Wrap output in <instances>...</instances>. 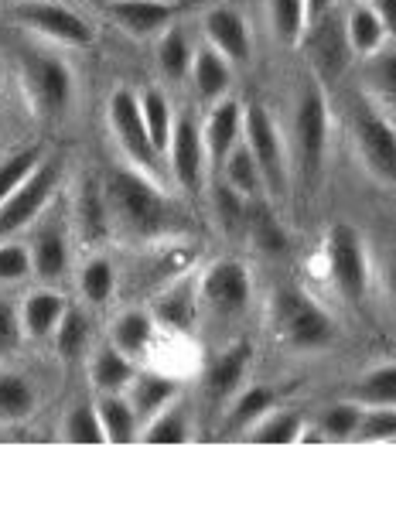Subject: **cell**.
I'll use <instances>...</instances> for the list:
<instances>
[{"mask_svg":"<svg viewBox=\"0 0 396 512\" xmlns=\"http://www.w3.org/2000/svg\"><path fill=\"white\" fill-rule=\"evenodd\" d=\"M110 219L130 239H158L181 226V212L158 181L137 168H117L103 181Z\"/></svg>","mask_w":396,"mask_h":512,"instance_id":"6da1fadb","label":"cell"},{"mask_svg":"<svg viewBox=\"0 0 396 512\" xmlns=\"http://www.w3.org/2000/svg\"><path fill=\"white\" fill-rule=\"evenodd\" d=\"M18 82L38 120L55 123L72 110L76 79L69 62L59 55H48L41 48H18Z\"/></svg>","mask_w":396,"mask_h":512,"instance_id":"7a4b0ae2","label":"cell"},{"mask_svg":"<svg viewBox=\"0 0 396 512\" xmlns=\"http://www.w3.org/2000/svg\"><path fill=\"white\" fill-rule=\"evenodd\" d=\"M270 328L294 352H318L335 342V321L301 287H277L270 297Z\"/></svg>","mask_w":396,"mask_h":512,"instance_id":"3957f363","label":"cell"},{"mask_svg":"<svg viewBox=\"0 0 396 512\" xmlns=\"http://www.w3.org/2000/svg\"><path fill=\"white\" fill-rule=\"evenodd\" d=\"M291 147H294V168L301 171V178L308 185H315L321 175L328 151V99L325 89L315 79L304 82L294 103V120H291Z\"/></svg>","mask_w":396,"mask_h":512,"instance_id":"277c9868","label":"cell"},{"mask_svg":"<svg viewBox=\"0 0 396 512\" xmlns=\"http://www.w3.org/2000/svg\"><path fill=\"white\" fill-rule=\"evenodd\" d=\"M243 144L253 151V158L260 164L263 188H267L270 202H284L287 188H291V151L287 140L277 130L274 117L267 113V106L253 103L243 106Z\"/></svg>","mask_w":396,"mask_h":512,"instance_id":"5b68a950","label":"cell"},{"mask_svg":"<svg viewBox=\"0 0 396 512\" xmlns=\"http://www.w3.org/2000/svg\"><path fill=\"white\" fill-rule=\"evenodd\" d=\"M325 267L332 274L338 294L349 304L366 301L369 294V256H366V243H362L359 229L349 226V222H338V226L328 229L325 236Z\"/></svg>","mask_w":396,"mask_h":512,"instance_id":"8992f818","label":"cell"},{"mask_svg":"<svg viewBox=\"0 0 396 512\" xmlns=\"http://www.w3.org/2000/svg\"><path fill=\"white\" fill-rule=\"evenodd\" d=\"M106 120H110V130L117 137L120 151L127 154L130 164L144 175H158L161 168V154L154 151V140L147 134V123H144V113H140V96L134 89L120 86L113 89L110 103H106Z\"/></svg>","mask_w":396,"mask_h":512,"instance_id":"52a82bcc","label":"cell"},{"mask_svg":"<svg viewBox=\"0 0 396 512\" xmlns=\"http://www.w3.org/2000/svg\"><path fill=\"white\" fill-rule=\"evenodd\" d=\"M59 185H62V164L55 158H45L14 188V195L0 205V239L21 233L35 219H41V212L48 209V202L59 192Z\"/></svg>","mask_w":396,"mask_h":512,"instance_id":"ba28073f","label":"cell"},{"mask_svg":"<svg viewBox=\"0 0 396 512\" xmlns=\"http://www.w3.org/2000/svg\"><path fill=\"white\" fill-rule=\"evenodd\" d=\"M11 18L24 24L35 35L55 41L65 48H86L93 45V28L89 21L76 14L72 7L55 4V0H14Z\"/></svg>","mask_w":396,"mask_h":512,"instance_id":"9c48e42d","label":"cell"},{"mask_svg":"<svg viewBox=\"0 0 396 512\" xmlns=\"http://www.w3.org/2000/svg\"><path fill=\"white\" fill-rule=\"evenodd\" d=\"M352 140L362 164L379 178L396 185V127L373 106H359L352 117Z\"/></svg>","mask_w":396,"mask_h":512,"instance_id":"30bf717a","label":"cell"},{"mask_svg":"<svg viewBox=\"0 0 396 512\" xmlns=\"http://www.w3.org/2000/svg\"><path fill=\"white\" fill-rule=\"evenodd\" d=\"M253 294L250 270L239 260H216L212 267H205L202 280H198V301L209 311H216L219 318H236L246 311Z\"/></svg>","mask_w":396,"mask_h":512,"instance_id":"8fae6325","label":"cell"},{"mask_svg":"<svg viewBox=\"0 0 396 512\" xmlns=\"http://www.w3.org/2000/svg\"><path fill=\"white\" fill-rule=\"evenodd\" d=\"M168 164L171 175H175L181 192H202L205 178H209V154H205V140L202 130L195 127V120L181 117L175 123V134H171V147H168Z\"/></svg>","mask_w":396,"mask_h":512,"instance_id":"7c38bea8","label":"cell"},{"mask_svg":"<svg viewBox=\"0 0 396 512\" xmlns=\"http://www.w3.org/2000/svg\"><path fill=\"white\" fill-rule=\"evenodd\" d=\"M202 28H205L209 45L216 48V52L229 65H246V62H250V55H253L250 24H246V18L236 11V7H226V4L212 7V11L205 14Z\"/></svg>","mask_w":396,"mask_h":512,"instance_id":"4fadbf2b","label":"cell"},{"mask_svg":"<svg viewBox=\"0 0 396 512\" xmlns=\"http://www.w3.org/2000/svg\"><path fill=\"white\" fill-rule=\"evenodd\" d=\"M202 140L205 154H209V171H219L229 154H233V147L243 140V103H236L229 96L212 103L202 127Z\"/></svg>","mask_w":396,"mask_h":512,"instance_id":"5bb4252c","label":"cell"},{"mask_svg":"<svg viewBox=\"0 0 396 512\" xmlns=\"http://www.w3.org/2000/svg\"><path fill=\"white\" fill-rule=\"evenodd\" d=\"M106 14H110L130 38H158L175 24L178 7L168 4V0H110Z\"/></svg>","mask_w":396,"mask_h":512,"instance_id":"9a60e30c","label":"cell"},{"mask_svg":"<svg viewBox=\"0 0 396 512\" xmlns=\"http://www.w3.org/2000/svg\"><path fill=\"white\" fill-rule=\"evenodd\" d=\"M72 222H76V233L82 243L96 246L110 236L113 219H110V202H106V188L99 178H82L72 198Z\"/></svg>","mask_w":396,"mask_h":512,"instance_id":"2e32d148","label":"cell"},{"mask_svg":"<svg viewBox=\"0 0 396 512\" xmlns=\"http://www.w3.org/2000/svg\"><path fill=\"white\" fill-rule=\"evenodd\" d=\"M188 79H192V89L202 103H219V99H226L229 86H233V65L222 59L212 45H205L195 52Z\"/></svg>","mask_w":396,"mask_h":512,"instance_id":"e0dca14e","label":"cell"},{"mask_svg":"<svg viewBox=\"0 0 396 512\" xmlns=\"http://www.w3.org/2000/svg\"><path fill=\"white\" fill-rule=\"evenodd\" d=\"M250 355H253V345L246 342V338H239V342H233L216 362H212L209 373H205V390H209L212 400L222 403V400H229V396H236L246 369H250Z\"/></svg>","mask_w":396,"mask_h":512,"instance_id":"ac0fdd59","label":"cell"},{"mask_svg":"<svg viewBox=\"0 0 396 512\" xmlns=\"http://www.w3.org/2000/svg\"><path fill=\"white\" fill-rule=\"evenodd\" d=\"M65 308H69V301H65V294L52 291V287H41V291H31L24 297L21 304V325H24V335L35 338H52L55 328H59V321L65 315Z\"/></svg>","mask_w":396,"mask_h":512,"instance_id":"d6986e66","label":"cell"},{"mask_svg":"<svg viewBox=\"0 0 396 512\" xmlns=\"http://www.w3.org/2000/svg\"><path fill=\"white\" fill-rule=\"evenodd\" d=\"M274 400H277L274 390H270V386H260V383L246 386V390H236V400L229 403L226 420H222V431L226 434H250L253 424H257L263 414L274 410Z\"/></svg>","mask_w":396,"mask_h":512,"instance_id":"ffe728a7","label":"cell"},{"mask_svg":"<svg viewBox=\"0 0 396 512\" xmlns=\"http://www.w3.org/2000/svg\"><path fill=\"white\" fill-rule=\"evenodd\" d=\"M137 379V366L130 355H123L117 345L106 342L93 355V386L96 393H127Z\"/></svg>","mask_w":396,"mask_h":512,"instance_id":"44dd1931","label":"cell"},{"mask_svg":"<svg viewBox=\"0 0 396 512\" xmlns=\"http://www.w3.org/2000/svg\"><path fill=\"white\" fill-rule=\"evenodd\" d=\"M69 236L62 226H45L38 229L35 246H31V263L41 280H59L69 270Z\"/></svg>","mask_w":396,"mask_h":512,"instance_id":"7402d4cb","label":"cell"},{"mask_svg":"<svg viewBox=\"0 0 396 512\" xmlns=\"http://www.w3.org/2000/svg\"><path fill=\"white\" fill-rule=\"evenodd\" d=\"M127 400H130V407H134L137 420H151V417H158L168 403L178 400V383L168 376H151V373L140 376L137 373V379L127 390Z\"/></svg>","mask_w":396,"mask_h":512,"instance_id":"603a6c76","label":"cell"},{"mask_svg":"<svg viewBox=\"0 0 396 512\" xmlns=\"http://www.w3.org/2000/svg\"><path fill=\"white\" fill-rule=\"evenodd\" d=\"M96 410H99V420H103L106 444H130V441H137L140 420L134 414V407H130L127 393H99Z\"/></svg>","mask_w":396,"mask_h":512,"instance_id":"cb8c5ba5","label":"cell"},{"mask_svg":"<svg viewBox=\"0 0 396 512\" xmlns=\"http://www.w3.org/2000/svg\"><path fill=\"white\" fill-rule=\"evenodd\" d=\"M154 325H158V321H154L151 311L130 308L113 321L110 342L117 345L123 355H130V359H140V355L151 349V342H154Z\"/></svg>","mask_w":396,"mask_h":512,"instance_id":"d4e9b609","label":"cell"},{"mask_svg":"<svg viewBox=\"0 0 396 512\" xmlns=\"http://www.w3.org/2000/svg\"><path fill=\"white\" fill-rule=\"evenodd\" d=\"M219 175L226 185H233L239 195L250 198V202H257V198H267V188H263V175H260V164L253 158L250 147L239 140L233 147V154L226 158V164L219 168Z\"/></svg>","mask_w":396,"mask_h":512,"instance_id":"484cf974","label":"cell"},{"mask_svg":"<svg viewBox=\"0 0 396 512\" xmlns=\"http://www.w3.org/2000/svg\"><path fill=\"white\" fill-rule=\"evenodd\" d=\"M345 45H349L352 55H362V59L376 55L386 45V31L369 4H356L349 11V18H345Z\"/></svg>","mask_w":396,"mask_h":512,"instance_id":"4316f807","label":"cell"},{"mask_svg":"<svg viewBox=\"0 0 396 512\" xmlns=\"http://www.w3.org/2000/svg\"><path fill=\"white\" fill-rule=\"evenodd\" d=\"M154 321L164 328H178V332H188L195 325L198 315V291L192 284H178L171 291H164L158 301H154Z\"/></svg>","mask_w":396,"mask_h":512,"instance_id":"83f0119b","label":"cell"},{"mask_svg":"<svg viewBox=\"0 0 396 512\" xmlns=\"http://www.w3.org/2000/svg\"><path fill=\"white\" fill-rule=\"evenodd\" d=\"M140 96V113H144V123H147V134H151L154 140V151L161 154H168V147H171V134H175V110H171V103H168V96L161 93V89H144V93H137Z\"/></svg>","mask_w":396,"mask_h":512,"instance_id":"f1b7e54d","label":"cell"},{"mask_svg":"<svg viewBox=\"0 0 396 512\" xmlns=\"http://www.w3.org/2000/svg\"><path fill=\"white\" fill-rule=\"evenodd\" d=\"M38 393L21 373H0V424H21L35 414Z\"/></svg>","mask_w":396,"mask_h":512,"instance_id":"f546056e","label":"cell"},{"mask_svg":"<svg viewBox=\"0 0 396 512\" xmlns=\"http://www.w3.org/2000/svg\"><path fill=\"white\" fill-rule=\"evenodd\" d=\"M270 31L284 48H297L308 35V11L304 0H267Z\"/></svg>","mask_w":396,"mask_h":512,"instance_id":"4dcf8cb0","label":"cell"},{"mask_svg":"<svg viewBox=\"0 0 396 512\" xmlns=\"http://www.w3.org/2000/svg\"><path fill=\"white\" fill-rule=\"evenodd\" d=\"M192 59H195V48L181 28L171 24L164 35H158V69H161L164 79H171V82L188 79V72H192Z\"/></svg>","mask_w":396,"mask_h":512,"instance_id":"1f68e13d","label":"cell"},{"mask_svg":"<svg viewBox=\"0 0 396 512\" xmlns=\"http://www.w3.org/2000/svg\"><path fill=\"white\" fill-rule=\"evenodd\" d=\"M246 233H250L253 246L267 256H280L287 253V233L280 229V222L274 216V209L267 205V198H257L250 202V219H246Z\"/></svg>","mask_w":396,"mask_h":512,"instance_id":"d6a6232c","label":"cell"},{"mask_svg":"<svg viewBox=\"0 0 396 512\" xmlns=\"http://www.w3.org/2000/svg\"><path fill=\"white\" fill-rule=\"evenodd\" d=\"M89 335H93V321L82 308H65V315L55 328V352L62 355L65 362H76L86 355L89 349Z\"/></svg>","mask_w":396,"mask_h":512,"instance_id":"836d02e7","label":"cell"},{"mask_svg":"<svg viewBox=\"0 0 396 512\" xmlns=\"http://www.w3.org/2000/svg\"><path fill=\"white\" fill-rule=\"evenodd\" d=\"M349 396L359 407H396V362H386V366H376L366 376H359Z\"/></svg>","mask_w":396,"mask_h":512,"instance_id":"e575fe53","label":"cell"},{"mask_svg":"<svg viewBox=\"0 0 396 512\" xmlns=\"http://www.w3.org/2000/svg\"><path fill=\"white\" fill-rule=\"evenodd\" d=\"M250 437L257 444H294L304 437V417L297 410H270L253 424Z\"/></svg>","mask_w":396,"mask_h":512,"instance_id":"d590c367","label":"cell"},{"mask_svg":"<svg viewBox=\"0 0 396 512\" xmlns=\"http://www.w3.org/2000/svg\"><path fill=\"white\" fill-rule=\"evenodd\" d=\"M366 89L379 103L396 110V48H379L366 62Z\"/></svg>","mask_w":396,"mask_h":512,"instance_id":"8d00e7d4","label":"cell"},{"mask_svg":"<svg viewBox=\"0 0 396 512\" xmlns=\"http://www.w3.org/2000/svg\"><path fill=\"white\" fill-rule=\"evenodd\" d=\"M113 287H117V270L106 256H93V260L82 263L79 291L89 304H106L113 297Z\"/></svg>","mask_w":396,"mask_h":512,"instance_id":"74e56055","label":"cell"},{"mask_svg":"<svg viewBox=\"0 0 396 512\" xmlns=\"http://www.w3.org/2000/svg\"><path fill=\"white\" fill-rule=\"evenodd\" d=\"M147 444H185L188 441V414L178 403H168L158 417L147 420L144 427Z\"/></svg>","mask_w":396,"mask_h":512,"instance_id":"f35d334b","label":"cell"},{"mask_svg":"<svg viewBox=\"0 0 396 512\" xmlns=\"http://www.w3.org/2000/svg\"><path fill=\"white\" fill-rule=\"evenodd\" d=\"M65 441L69 444H106L96 400H86V403H76V407H72V414L65 417Z\"/></svg>","mask_w":396,"mask_h":512,"instance_id":"ab89813d","label":"cell"},{"mask_svg":"<svg viewBox=\"0 0 396 512\" xmlns=\"http://www.w3.org/2000/svg\"><path fill=\"white\" fill-rule=\"evenodd\" d=\"M41 161H45L41 147H21V151L7 154V158L0 161V205H4L7 198L14 195V188H18L21 181L38 168Z\"/></svg>","mask_w":396,"mask_h":512,"instance_id":"60d3db41","label":"cell"},{"mask_svg":"<svg viewBox=\"0 0 396 512\" xmlns=\"http://www.w3.org/2000/svg\"><path fill=\"white\" fill-rule=\"evenodd\" d=\"M212 209H216L219 226L236 233V229H243L246 219H250V198H243L233 185L219 181V185L212 188Z\"/></svg>","mask_w":396,"mask_h":512,"instance_id":"b9f144b4","label":"cell"},{"mask_svg":"<svg viewBox=\"0 0 396 512\" xmlns=\"http://www.w3.org/2000/svg\"><path fill=\"white\" fill-rule=\"evenodd\" d=\"M359 420H362V407L356 400H342V403H332V407H325V414H321L318 427L325 437H335V441H345V437H356L359 431Z\"/></svg>","mask_w":396,"mask_h":512,"instance_id":"7bdbcfd3","label":"cell"},{"mask_svg":"<svg viewBox=\"0 0 396 512\" xmlns=\"http://www.w3.org/2000/svg\"><path fill=\"white\" fill-rule=\"evenodd\" d=\"M356 437H362V441H390V437H396V407H362Z\"/></svg>","mask_w":396,"mask_h":512,"instance_id":"ee69618b","label":"cell"},{"mask_svg":"<svg viewBox=\"0 0 396 512\" xmlns=\"http://www.w3.org/2000/svg\"><path fill=\"white\" fill-rule=\"evenodd\" d=\"M35 270V263H31V250L21 243H0V284H18Z\"/></svg>","mask_w":396,"mask_h":512,"instance_id":"f6af8a7d","label":"cell"},{"mask_svg":"<svg viewBox=\"0 0 396 512\" xmlns=\"http://www.w3.org/2000/svg\"><path fill=\"white\" fill-rule=\"evenodd\" d=\"M24 325H21V311L14 304L0 301V359H11L24 342Z\"/></svg>","mask_w":396,"mask_h":512,"instance_id":"bcb514c9","label":"cell"},{"mask_svg":"<svg viewBox=\"0 0 396 512\" xmlns=\"http://www.w3.org/2000/svg\"><path fill=\"white\" fill-rule=\"evenodd\" d=\"M369 7L376 11L379 24H383L386 38L396 41V0H369Z\"/></svg>","mask_w":396,"mask_h":512,"instance_id":"7dc6e473","label":"cell"},{"mask_svg":"<svg viewBox=\"0 0 396 512\" xmlns=\"http://www.w3.org/2000/svg\"><path fill=\"white\" fill-rule=\"evenodd\" d=\"M335 0H304V11H308V28H315L328 18V11H332Z\"/></svg>","mask_w":396,"mask_h":512,"instance_id":"c3c4849f","label":"cell"},{"mask_svg":"<svg viewBox=\"0 0 396 512\" xmlns=\"http://www.w3.org/2000/svg\"><path fill=\"white\" fill-rule=\"evenodd\" d=\"M386 287H390V294L396 297V260L390 263V270H386Z\"/></svg>","mask_w":396,"mask_h":512,"instance_id":"681fc988","label":"cell"}]
</instances>
